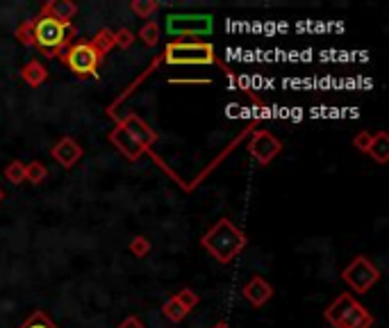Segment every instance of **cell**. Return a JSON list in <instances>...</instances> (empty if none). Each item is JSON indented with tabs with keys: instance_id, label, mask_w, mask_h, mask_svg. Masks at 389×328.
I'll list each match as a JSON object with an SVG mask.
<instances>
[{
	"instance_id": "obj_1",
	"label": "cell",
	"mask_w": 389,
	"mask_h": 328,
	"mask_svg": "<svg viewBox=\"0 0 389 328\" xmlns=\"http://www.w3.org/2000/svg\"><path fill=\"white\" fill-rule=\"evenodd\" d=\"M246 244H248L246 233L239 231V228L226 217L219 219L217 224L201 238V247L221 264L232 262L235 258L246 249Z\"/></svg>"
},
{
	"instance_id": "obj_2",
	"label": "cell",
	"mask_w": 389,
	"mask_h": 328,
	"mask_svg": "<svg viewBox=\"0 0 389 328\" xmlns=\"http://www.w3.org/2000/svg\"><path fill=\"white\" fill-rule=\"evenodd\" d=\"M162 62L171 66H208L219 64L232 82H237V75L230 66H226L215 52V46L208 41H169L162 52Z\"/></svg>"
},
{
	"instance_id": "obj_3",
	"label": "cell",
	"mask_w": 389,
	"mask_h": 328,
	"mask_svg": "<svg viewBox=\"0 0 389 328\" xmlns=\"http://www.w3.org/2000/svg\"><path fill=\"white\" fill-rule=\"evenodd\" d=\"M32 39L46 57H55L57 50L68 48L73 44L75 28L71 23L64 26V23H57L48 17H39L37 21H32Z\"/></svg>"
},
{
	"instance_id": "obj_4",
	"label": "cell",
	"mask_w": 389,
	"mask_h": 328,
	"mask_svg": "<svg viewBox=\"0 0 389 328\" xmlns=\"http://www.w3.org/2000/svg\"><path fill=\"white\" fill-rule=\"evenodd\" d=\"M326 322L332 328H371L373 317L371 312L353 299V294H339L323 312Z\"/></svg>"
},
{
	"instance_id": "obj_5",
	"label": "cell",
	"mask_w": 389,
	"mask_h": 328,
	"mask_svg": "<svg viewBox=\"0 0 389 328\" xmlns=\"http://www.w3.org/2000/svg\"><path fill=\"white\" fill-rule=\"evenodd\" d=\"M164 28L171 41H198V37L212 35L215 19L210 14H169Z\"/></svg>"
},
{
	"instance_id": "obj_6",
	"label": "cell",
	"mask_w": 389,
	"mask_h": 328,
	"mask_svg": "<svg viewBox=\"0 0 389 328\" xmlns=\"http://www.w3.org/2000/svg\"><path fill=\"white\" fill-rule=\"evenodd\" d=\"M62 62L71 68V71L78 75V78H87V75H98V64H101V57L91 50V46L87 41H78L71 44L68 48L57 50V55Z\"/></svg>"
},
{
	"instance_id": "obj_7",
	"label": "cell",
	"mask_w": 389,
	"mask_h": 328,
	"mask_svg": "<svg viewBox=\"0 0 389 328\" xmlns=\"http://www.w3.org/2000/svg\"><path fill=\"white\" fill-rule=\"evenodd\" d=\"M341 280H344L355 294H367L369 289L380 280V269L369 260V258L357 255L355 260L341 271Z\"/></svg>"
},
{
	"instance_id": "obj_8",
	"label": "cell",
	"mask_w": 389,
	"mask_h": 328,
	"mask_svg": "<svg viewBox=\"0 0 389 328\" xmlns=\"http://www.w3.org/2000/svg\"><path fill=\"white\" fill-rule=\"evenodd\" d=\"M246 146H248V153L253 155L262 166L271 164L273 157H276L282 151L280 139H278V137H273L269 131H253V135H250Z\"/></svg>"
},
{
	"instance_id": "obj_9",
	"label": "cell",
	"mask_w": 389,
	"mask_h": 328,
	"mask_svg": "<svg viewBox=\"0 0 389 328\" xmlns=\"http://www.w3.org/2000/svg\"><path fill=\"white\" fill-rule=\"evenodd\" d=\"M117 126L123 128V131L132 137V139L139 144L143 151H152V146L157 144V133L152 131V128L141 117H137V114H132V112H128L126 117L117 119Z\"/></svg>"
},
{
	"instance_id": "obj_10",
	"label": "cell",
	"mask_w": 389,
	"mask_h": 328,
	"mask_svg": "<svg viewBox=\"0 0 389 328\" xmlns=\"http://www.w3.org/2000/svg\"><path fill=\"white\" fill-rule=\"evenodd\" d=\"M50 155L57 164H62L64 169H71V166H75L82 160L85 151H82V146L73 139V137H62V139L52 146Z\"/></svg>"
},
{
	"instance_id": "obj_11",
	"label": "cell",
	"mask_w": 389,
	"mask_h": 328,
	"mask_svg": "<svg viewBox=\"0 0 389 328\" xmlns=\"http://www.w3.org/2000/svg\"><path fill=\"white\" fill-rule=\"evenodd\" d=\"M241 294H243V299H246L253 308H262L264 303L271 301L273 287H271L269 280H264L262 276H253L246 285H243Z\"/></svg>"
},
{
	"instance_id": "obj_12",
	"label": "cell",
	"mask_w": 389,
	"mask_h": 328,
	"mask_svg": "<svg viewBox=\"0 0 389 328\" xmlns=\"http://www.w3.org/2000/svg\"><path fill=\"white\" fill-rule=\"evenodd\" d=\"M75 14H78V5L71 3V0H52V3H46L41 10V17L64 23V26H68L75 19Z\"/></svg>"
},
{
	"instance_id": "obj_13",
	"label": "cell",
	"mask_w": 389,
	"mask_h": 328,
	"mask_svg": "<svg viewBox=\"0 0 389 328\" xmlns=\"http://www.w3.org/2000/svg\"><path fill=\"white\" fill-rule=\"evenodd\" d=\"M21 75L30 87H39L48 80V68H46L43 62H39V59H30V62L23 66Z\"/></svg>"
},
{
	"instance_id": "obj_14",
	"label": "cell",
	"mask_w": 389,
	"mask_h": 328,
	"mask_svg": "<svg viewBox=\"0 0 389 328\" xmlns=\"http://www.w3.org/2000/svg\"><path fill=\"white\" fill-rule=\"evenodd\" d=\"M87 44L91 46V50H94L96 55L103 59L114 48V32H112V30H108V28H103V30H98V32L91 37Z\"/></svg>"
},
{
	"instance_id": "obj_15",
	"label": "cell",
	"mask_w": 389,
	"mask_h": 328,
	"mask_svg": "<svg viewBox=\"0 0 389 328\" xmlns=\"http://www.w3.org/2000/svg\"><path fill=\"white\" fill-rule=\"evenodd\" d=\"M367 153L376 160L378 164H387L389 162V137L387 133H378L371 137V146Z\"/></svg>"
},
{
	"instance_id": "obj_16",
	"label": "cell",
	"mask_w": 389,
	"mask_h": 328,
	"mask_svg": "<svg viewBox=\"0 0 389 328\" xmlns=\"http://www.w3.org/2000/svg\"><path fill=\"white\" fill-rule=\"evenodd\" d=\"M159 62H162V55H157L155 59H152V62L148 64V68H146V71H143V73L139 75V78H137V80L132 82V85H130V87H128V89L123 91V94H121V96L117 98V101H114V103L110 105V110H108V114H114V110H117V108H119V105H121V103H123V101H126V98H128L130 94H132V91H134L137 87H139V85H141V82H143V80H146V78H148V75H150L152 71H155V68L159 66Z\"/></svg>"
},
{
	"instance_id": "obj_17",
	"label": "cell",
	"mask_w": 389,
	"mask_h": 328,
	"mask_svg": "<svg viewBox=\"0 0 389 328\" xmlns=\"http://www.w3.org/2000/svg\"><path fill=\"white\" fill-rule=\"evenodd\" d=\"M130 10H132L139 19H150L162 10V3H155V0H132V3H130Z\"/></svg>"
},
{
	"instance_id": "obj_18",
	"label": "cell",
	"mask_w": 389,
	"mask_h": 328,
	"mask_svg": "<svg viewBox=\"0 0 389 328\" xmlns=\"http://www.w3.org/2000/svg\"><path fill=\"white\" fill-rule=\"evenodd\" d=\"M48 178V169L43 166L39 160H32V162L26 164V180L30 185H41V182Z\"/></svg>"
},
{
	"instance_id": "obj_19",
	"label": "cell",
	"mask_w": 389,
	"mask_h": 328,
	"mask_svg": "<svg viewBox=\"0 0 389 328\" xmlns=\"http://www.w3.org/2000/svg\"><path fill=\"white\" fill-rule=\"evenodd\" d=\"M162 315H164L166 319H169V322L178 324V322H182V319H185V317L189 315V312H187L185 308H182V303H180L178 299H175V296H171V299L162 306Z\"/></svg>"
},
{
	"instance_id": "obj_20",
	"label": "cell",
	"mask_w": 389,
	"mask_h": 328,
	"mask_svg": "<svg viewBox=\"0 0 389 328\" xmlns=\"http://www.w3.org/2000/svg\"><path fill=\"white\" fill-rule=\"evenodd\" d=\"M3 173L7 182H12V185H23V182H26V164H23L21 160H12V162L5 166Z\"/></svg>"
},
{
	"instance_id": "obj_21",
	"label": "cell",
	"mask_w": 389,
	"mask_h": 328,
	"mask_svg": "<svg viewBox=\"0 0 389 328\" xmlns=\"http://www.w3.org/2000/svg\"><path fill=\"white\" fill-rule=\"evenodd\" d=\"M139 39L150 46V48H155V46L159 44V26L157 21H146L139 30Z\"/></svg>"
},
{
	"instance_id": "obj_22",
	"label": "cell",
	"mask_w": 389,
	"mask_h": 328,
	"mask_svg": "<svg viewBox=\"0 0 389 328\" xmlns=\"http://www.w3.org/2000/svg\"><path fill=\"white\" fill-rule=\"evenodd\" d=\"M175 299H178L180 303H182V308H185L187 312H192L198 303H201V296H198L194 289H189V287H185V289H180L178 294H175Z\"/></svg>"
},
{
	"instance_id": "obj_23",
	"label": "cell",
	"mask_w": 389,
	"mask_h": 328,
	"mask_svg": "<svg viewBox=\"0 0 389 328\" xmlns=\"http://www.w3.org/2000/svg\"><path fill=\"white\" fill-rule=\"evenodd\" d=\"M130 253H132L134 258H146L150 253V242L148 238H143V235H139V238H134L132 242H130Z\"/></svg>"
},
{
	"instance_id": "obj_24",
	"label": "cell",
	"mask_w": 389,
	"mask_h": 328,
	"mask_svg": "<svg viewBox=\"0 0 389 328\" xmlns=\"http://www.w3.org/2000/svg\"><path fill=\"white\" fill-rule=\"evenodd\" d=\"M14 37L23 44V46H34V39H32V21H23L21 26L17 28V32Z\"/></svg>"
},
{
	"instance_id": "obj_25",
	"label": "cell",
	"mask_w": 389,
	"mask_h": 328,
	"mask_svg": "<svg viewBox=\"0 0 389 328\" xmlns=\"http://www.w3.org/2000/svg\"><path fill=\"white\" fill-rule=\"evenodd\" d=\"M132 44H134V32H132V30L121 28V30H117V32H114V46H119V48L128 50Z\"/></svg>"
},
{
	"instance_id": "obj_26",
	"label": "cell",
	"mask_w": 389,
	"mask_h": 328,
	"mask_svg": "<svg viewBox=\"0 0 389 328\" xmlns=\"http://www.w3.org/2000/svg\"><path fill=\"white\" fill-rule=\"evenodd\" d=\"M21 328H57V326H55V324H52V322H50V319H48V317H46V315H43V312H41V310H37V312H34V315H32V317H30V319H28V322H26V324H23Z\"/></svg>"
},
{
	"instance_id": "obj_27",
	"label": "cell",
	"mask_w": 389,
	"mask_h": 328,
	"mask_svg": "<svg viewBox=\"0 0 389 328\" xmlns=\"http://www.w3.org/2000/svg\"><path fill=\"white\" fill-rule=\"evenodd\" d=\"M371 133L367 131H362V133H357L355 135V139H353V146H357V151H362V153H367L369 146H371Z\"/></svg>"
},
{
	"instance_id": "obj_28",
	"label": "cell",
	"mask_w": 389,
	"mask_h": 328,
	"mask_svg": "<svg viewBox=\"0 0 389 328\" xmlns=\"http://www.w3.org/2000/svg\"><path fill=\"white\" fill-rule=\"evenodd\" d=\"M119 328H146V326H143V322H141L139 317L130 315V317H126L123 322L119 324Z\"/></svg>"
},
{
	"instance_id": "obj_29",
	"label": "cell",
	"mask_w": 389,
	"mask_h": 328,
	"mask_svg": "<svg viewBox=\"0 0 389 328\" xmlns=\"http://www.w3.org/2000/svg\"><path fill=\"white\" fill-rule=\"evenodd\" d=\"M212 328H230V326H228L226 322H219V324H215V326H212Z\"/></svg>"
},
{
	"instance_id": "obj_30",
	"label": "cell",
	"mask_w": 389,
	"mask_h": 328,
	"mask_svg": "<svg viewBox=\"0 0 389 328\" xmlns=\"http://www.w3.org/2000/svg\"><path fill=\"white\" fill-rule=\"evenodd\" d=\"M3 196H5V194H3V189H0V201H3Z\"/></svg>"
}]
</instances>
